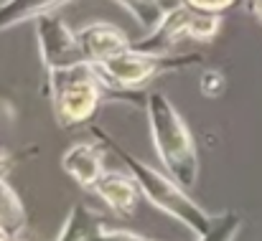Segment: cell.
<instances>
[{
	"mask_svg": "<svg viewBox=\"0 0 262 241\" xmlns=\"http://www.w3.org/2000/svg\"><path fill=\"white\" fill-rule=\"evenodd\" d=\"M94 193L107 203V208L120 216V219H127L135 213L138 208V198L143 196L135 178L133 175H125V173H104L94 188Z\"/></svg>",
	"mask_w": 262,
	"mask_h": 241,
	"instance_id": "obj_9",
	"label": "cell"
},
{
	"mask_svg": "<svg viewBox=\"0 0 262 241\" xmlns=\"http://www.w3.org/2000/svg\"><path fill=\"white\" fill-rule=\"evenodd\" d=\"M89 132L127 165L130 175L135 178V183H138L140 193L148 198V203H153L158 211L168 213L176 224L191 229L196 236L209 234V229L214 226L216 216H209V213L188 196V190H186L183 185H178L168 173H158V170L150 167L148 162H143L140 158H135L133 153H127V150H125L120 142H115L102 127H92Z\"/></svg>",
	"mask_w": 262,
	"mask_h": 241,
	"instance_id": "obj_1",
	"label": "cell"
},
{
	"mask_svg": "<svg viewBox=\"0 0 262 241\" xmlns=\"http://www.w3.org/2000/svg\"><path fill=\"white\" fill-rule=\"evenodd\" d=\"M46 94L61 127H77L94 119L102 102H110L107 86L92 61L46 71Z\"/></svg>",
	"mask_w": 262,
	"mask_h": 241,
	"instance_id": "obj_4",
	"label": "cell"
},
{
	"mask_svg": "<svg viewBox=\"0 0 262 241\" xmlns=\"http://www.w3.org/2000/svg\"><path fill=\"white\" fill-rule=\"evenodd\" d=\"M247 10H250L257 20H262V0H247Z\"/></svg>",
	"mask_w": 262,
	"mask_h": 241,
	"instance_id": "obj_19",
	"label": "cell"
},
{
	"mask_svg": "<svg viewBox=\"0 0 262 241\" xmlns=\"http://www.w3.org/2000/svg\"><path fill=\"white\" fill-rule=\"evenodd\" d=\"M28 226V213L13 190V185L3 178L0 180V231L8 234L10 239H20V234Z\"/></svg>",
	"mask_w": 262,
	"mask_h": 241,
	"instance_id": "obj_11",
	"label": "cell"
},
{
	"mask_svg": "<svg viewBox=\"0 0 262 241\" xmlns=\"http://www.w3.org/2000/svg\"><path fill=\"white\" fill-rule=\"evenodd\" d=\"M219 28H222V15L193 10L178 0L148 31V36L133 41V49L145 54H171V49L181 41H201V43L211 41L219 33Z\"/></svg>",
	"mask_w": 262,
	"mask_h": 241,
	"instance_id": "obj_5",
	"label": "cell"
},
{
	"mask_svg": "<svg viewBox=\"0 0 262 241\" xmlns=\"http://www.w3.org/2000/svg\"><path fill=\"white\" fill-rule=\"evenodd\" d=\"M67 3L72 0H3L0 3V33L26 20H36L46 13H54Z\"/></svg>",
	"mask_w": 262,
	"mask_h": 241,
	"instance_id": "obj_10",
	"label": "cell"
},
{
	"mask_svg": "<svg viewBox=\"0 0 262 241\" xmlns=\"http://www.w3.org/2000/svg\"><path fill=\"white\" fill-rule=\"evenodd\" d=\"M102 229L104 224L92 208H87L84 203H74L56 241H92Z\"/></svg>",
	"mask_w": 262,
	"mask_h": 241,
	"instance_id": "obj_12",
	"label": "cell"
},
{
	"mask_svg": "<svg viewBox=\"0 0 262 241\" xmlns=\"http://www.w3.org/2000/svg\"><path fill=\"white\" fill-rule=\"evenodd\" d=\"M79 36V43L87 54V59L92 64H99L125 49L133 46V41L127 38V33L112 23H104V20H94V23H87L77 31Z\"/></svg>",
	"mask_w": 262,
	"mask_h": 241,
	"instance_id": "obj_7",
	"label": "cell"
},
{
	"mask_svg": "<svg viewBox=\"0 0 262 241\" xmlns=\"http://www.w3.org/2000/svg\"><path fill=\"white\" fill-rule=\"evenodd\" d=\"M102 142H74L61 155V167L87 190H94L99 178L107 173L102 165Z\"/></svg>",
	"mask_w": 262,
	"mask_h": 241,
	"instance_id": "obj_8",
	"label": "cell"
},
{
	"mask_svg": "<svg viewBox=\"0 0 262 241\" xmlns=\"http://www.w3.org/2000/svg\"><path fill=\"white\" fill-rule=\"evenodd\" d=\"M92 241H153V239L133 234V231H122V229H102Z\"/></svg>",
	"mask_w": 262,
	"mask_h": 241,
	"instance_id": "obj_17",
	"label": "cell"
},
{
	"mask_svg": "<svg viewBox=\"0 0 262 241\" xmlns=\"http://www.w3.org/2000/svg\"><path fill=\"white\" fill-rule=\"evenodd\" d=\"M115 3H120L143 28H153L163 15H166V10L176 5L178 0H115Z\"/></svg>",
	"mask_w": 262,
	"mask_h": 241,
	"instance_id": "obj_13",
	"label": "cell"
},
{
	"mask_svg": "<svg viewBox=\"0 0 262 241\" xmlns=\"http://www.w3.org/2000/svg\"><path fill=\"white\" fill-rule=\"evenodd\" d=\"M33 28H36L38 54H41V61H43L46 71L67 69V66H77V64L89 61L82 43H79L77 31H72L67 26V20L56 10L36 18Z\"/></svg>",
	"mask_w": 262,
	"mask_h": 241,
	"instance_id": "obj_6",
	"label": "cell"
},
{
	"mask_svg": "<svg viewBox=\"0 0 262 241\" xmlns=\"http://www.w3.org/2000/svg\"><path fill=\"white\" fill-rule=\"evenodd\" d=\"M15 160H18V155H0V180L13 170V165H15Z\"/></svg>",
	"mask_w": 262,
	"mask_h": 241,
	"instance_id": "obj_18",
	"label": "cell"
},
{
	"mask_svg": "<svg viewBox=\"0 0 262 241\" xmlns=\"http://www.w3.org/2000/svg\"><path fill=\"white\" fill-rule=\"evenodd\" d=\"M13 241H23V239H13Z\"/></svg>",
	"mask_w": 262,
	"mask_h": 241,
	"instance_id": "obj_20",
	"label": "cell"
},
{
	"mask_svg": "<svg viewBox=\"0 0 262 241\" xmlns=\"http://www.w3.org/2000/svg\"><path fill=\"white\" fill-rule=\"evenodd\" d=\"M145 117L161 165L178 185L191 190L199 183V153L188 125L178 114L173 102L161 91H148Z\"/></svg>",
	"mask_w": 262,
	"mask_h": 241,
	"instance_id": "obj_2",
	"label": "cell"
},
{
	"mask_svg": "<svg viewBox=\"0 0 262 241\" xmlns=\"http://www.w3.org/2000/svg\"><path fill=\"white\" fill-rule=\"evenodd\" d=\"M227 89V79L219 69H204L201 71V94L204 97H219Z\"/></svg>",
	"mask_w": 262,
	"mask_h": 241,
	"instance_id": "obj_15",
	"label": "cell"
},
{
	"mask_svg": "<svg viewBox=\"0 0 262 241\" xmlns=\"http://www.w3.org/2000/svg\"><path fill=\"white\" fill-rule=\"evenodd\" d=\"M181 3H186V5L193 8V10H201V13H216V15H222L224 10H229V8L237 5V0H181Z\"/></svg>",
	"mask_w": 262,
	"mask_h": 241,
	"instance_id": "obj_16",
	"label": "cell"
},
{
	"mask_svg": "<svg viewBox=\"0 0 262 241\" xmlns=\"http://www.w3.org/2000/svg\"><path fill=\"white\" fill-rule=\"evenodd\" d=\"M201 64V54H145L138 49H125L99 64L94 69L107 86L110 102H125V104H140L145 109L148 91H138L145 81L156 79L161 74H173V71H186L191 66Z\"/></svg>",
	"mask_w": 262,
	"mask_h": 241,
	"instance_id": "obj_3",
	"label": "cell"
},
{
	"mask_svg": "<svg viewBox=\"0 0 262 241\" xmlns=\"http://www.w3.org/2000/svg\"><path fill=\"white\" fill-rule=\"evenodd\" d=\"M239 231H242V216L234 211H224L216 216L209 234L199 236V241H234Z\"/></svg>",
	"mask_w": 262,
	"mask_h": 241,
	"instance_id": "obj_14",
	"label": "cell"
}]
</instances>
